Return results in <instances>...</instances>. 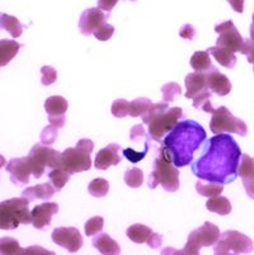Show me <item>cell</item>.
<instances>
[{
    "mask_svg": "<svg viewBox=\"0 0 254 255\" xmlns=\"http://www.w3.org/2000/svg\"><path fill=\"white\" fill-rule=\"evenodd\" d=\"M57 127L52 126V125H48L47 127H45V128L42 129L41 132V136H39V138H41V143H43V145H52L53 142L56 141V137H57Z\"/></svg>",
    "mask_w": 254,
    "mask_h": 255,
    "instance_id": "39",
    "label": "cell"
},
{
    "mask_svg": "<svg viewBox=\"0 0 254 255\" xmlns=\"http://www.w3.org/2000/svg\"><path fill=\"white\" fill-rule=\"evenodd\" d=\"M243 55H246L248 61L251 64L254 65V42L252 41L251 38L249 39H244V46H243V50L241 51ZM253 71H254V66H253Z\"/></svg>",
    "mask_w": 254,
    "mask_h": 255,
    "instance_id": "43",
    "label": "cell"
},
{
    "mask_svg": "<svg viewBox=\"0 0 254 255\" xmlns=\"http://www.w3.org/2000/svg\"><path fill=\"white\" fill-rule=\"evenodd\" d=\"M6 161H5V157L3 156V155H0V169L3 168V166H5Z\"/></svg>",
    "mask_w": 254,
    "mask_h": 255,
    "instance_id": "51",
    "label": "cell"
},
{
    "mask_svg": "<svg viewBox=\"0 0 254 255\" xmlns=\"http://www.w3.org/2000/svg\"><path fill=\"white\" fill-rule=\"evenodd\" d=\"M29 201L24 197L0 202V230H15L19 225L32 224Z\"/></svg>",
    "mask_w": 254,
    "mask_h": 255,
    "instance_id": "4",
    "label": "cell"
},
{
    "mask_svg": "<svg viewBox=\"0 0 254 255\" xmlns=\"http://www.w3.org/2000/svg\"><path fill=\"white\" fill-rule=\"evenodd\" d=\"M159 184L167 192H177L179 189V169L168 156L163 146L158 150V155L154 160V170L148 179L150 189H155Z\"/></svg>",
    "mask_w": 254,
    "mask_h": 255,
    "instance_id": "3",
    "label": "cell"
},
{
    "mask_svg": "<svg viewBox=\"0 0 254 255\" xmlns=\"http://www.w3.org/2000/svg\"><path fill=\"white\" fill-rule=\"evenodd\" d=\"M179 36H181L182 38L192 41L196 36V29L193 28L192 24H185L181 29H179Z\"/></svg>",
    "mask_w": 254,
    "mask_h": 255,
    "instance_id": "45",
    "label": "cell"
},
{
    "mask_svg": "<svg viewBox=\"0 0 254 255\" xmlns=\"http://www.w3.org/2000/svg\"><path fill=\"white\" fill-rule=\"evenodd\" d=\"M251 39L254 42V14H253V20H252V24H251Z\"/></svg>",
    "mask_w": 254,
    "mask_h": 255,
    "instance_id": "50",
    "label": "cell"
},
{
    "mask_svg": "<svg viewBox=\"0 0 254 255\" xmlns=\"http://www.w3.org/2000/svg\"><path fill=\"white\" fill-rule=\"evenodd\" d=\"M210 129L214 135L219 133H237L241 136H247L248 127L241 118H237L232 115L227 107H219L213 112V118L210 122Z\"/></svg>",
    "mask_w": 254,
    "mask_h": 255,
    "instance_id": "9",
    "label": "cell"
},
{
    "mask_svg": "<svg viewBox=\"0 0 254 255\" xmlns=\"http://www.w3.org/2000/svg\"><path fill=\"white\" fill-rule=\"evenodd\" d=\"M206 129L196 121L178 122L163 140V149L177 168L190 165L193 154L206 141Z\"/></svg>",
    "mask_w": 254,
    "mask_h": 255,
    "instance_id": "2",
    "label": "cell"
},
{
    "mask_svg": "<svg viewBox=\"0 0 254 255\" xmlns=\"http://www.w3.org/2000/svg\"><path fill=\"white\" fill-rule=\"evenodd\" d=\"M48 178L55 187L56 192H60L65 187V184L69 182L70 174L61 168H53L48 173Z\"/></svg>",
    "mask_w": 254,
    "mask_h": 255,
    "instance_id": "31",
    "label": "cell"
},
{
    "mask_svg": "<svg viewBox=\"0 0 254 255\" xmlns=\"http://www.w3.org/2000/svg\"><path fill=\"white\" fill-rule=\"evenodd\" d=\"M115 33V28L112 27L108 23H104L103 25H101L99 28H97L94 31V37L99 41H108L112 36Z\"/></svg>",
    "mask_w": 254,
    "mask_h": 255,
    "instance_id": "42",
    "label": "cell"
},
{
    "mask_svg": "<svg viewBox=\"0 0 254 255\" xmlns=\"http://www.w3.org/2000/svg\"><path fill=\"white\" fill-rule=\"evenodd\" d=\"M185 84L187 88L186 98L195 99L205 93L211 92L209 88V83H207V73L195 71V73L188 74L185 79Z\"/></svg>",
    "mask_w": 254,
    "mask_h": 255,
    "instance_id": "18",
    "label": "cell"
},
{
    "mask_svg": "<svg viewBox=\"0 0 254 255\" xmlns=\"http://www.w3.org/2000/svg\"><path fill=\"white\" fill-rule=\"evenodd\" d=\"M111 112L117 118L127 117L130 116V102L125 101V99H117L112 103Z\"/></svg>",
    "mask_w": 254,
    "mask_h": 255,
    "instance_id": "37",
    "label": "cell"
},
{
    "mask_svg": "<svg viewBox=\"0 0 254 255\" xmlns=\"http://www.w3.org/2000/svg\"><path fill=\"white\" fill-rule=\"evenodd\" d=\"M140 138H151L148 137V135L145 133V129L143 128L141 125H136L131 128V132H130V140L135 141V142H139Z\"/></svg>",
    "mask_w": 254,
    "mask_h": 255,
    "instance_id": "44",
    "label": "cell"
},
{
    "mask_svg": "<svg viewBox=\"0 0 254 255\" xmlns=\"http://www.w3.org/2000/svg\"><path fill=\"white\" fill-rule=\"evenodd\" d=\"M232 8L238 13H243L244 11V0H228Z\"/></svg>",
    "mask_w": 254,
    "mask_h": 255,
    "instance_id": "49",
    "label": "cell"
},
{
    "mask_svg": "<svg viewBox=\"0 0 254 255\" xmlns=\"http://www.w3.org/2000/svg\"><path fill=\"white\" fill-rule=\"evenodd\" d=\"M148 151H149V147H144L141 151H136V150L131 149V147H127V149L123 150V156L129 160L130 163L136 164L139 163V161H141V160L146 156Z\"/></svg>",
    "mask_w": 254,
    "mask_h": 255,
    "instance_id": "40",
    "label": "cell"
},
{
    "mask_svg": "<svg viewBox=\"0 0 254 255\" xmlns=\"http://www.w3.org/2000/svg\"><path fill=\"white\" fill-rule=\"evenodd\" d=\"M242 150L228 133H219L207 141L206 150L192 164V173L202 180L230 184L238 177Z\"/></svg>",
    "mask_w": 254,
    "mask_h": 255,
    "instance_id": "1",
    "label": "cell"
},
{
    "mask_svg": "<svg viewBox=\"0 0 254 255\" xmlns=\"http://www.w3.org/2000/svg\"><path fill=\"white\" fill-rule=\"evenodd\" d=\"M67 108H69V104H67V101L64 97L52 96L46 99L45 111L48 115L50 125L57 127V128L64 127L65 122H66L65 113H66Z\"/></svg>",
    "mask_w": 254,
    "mask_h": 255,
    "instance_id": "15",
    "label": "cell"
},
{
    "mask_svg": "<svg viewBox=\"0 0 254 255\" xmlns=\"http://www.w3.org/2000/svg\"><path fill=\"white\" fill-rule=\"evenodd\" d=\"M216 33H219V38L216 41V46H221L233 52H241L244 46V38L233 20H227L220 24L215 25Z\"/></svg>",
    "mask_w": 254,
    "mask_h": 255,
    "instance_id": "11",
    "label": "cell"
},
{
    "mask_svg": "<svg viewBox=\"0 0 254 255\" xmlns=\"http://www.w3.org/2000/svg\"><path fill=\"white\" fill-rule=\"evenodd\" d=\"M59 212V205L52 202H45L42 205L36 206L32 210V225L37 230H43L46 226L51 224V219L53 215Z\"/></svg>",
    "mask_w": 254,
    "mask_h": 255,
    "instance_id": "17",
    "label": "cell"
},
{
    "mask_svg": "<svg viewBox=\"0 0 254 255\" xmlns=\"http://www.w3.org/2000/svg\"><path fill=\"white\" fill-rule=\"evenodd\" d=\"M220 238V230L216 225L211 222H205L201 227L188 235V240L183 250H174L173 248H167L163 250L162 254H187L197 255L200 249L204 247H213Z\"/></svg>",
    "mask_w": 254,
    "mask_h": 255,
    "instance_id": "6",
    "label": "cell"
},
{
    "mask_svg": "<svg viewBox=\"0 0 254 255\" xmlns=\"http://www.w3.org/2000/svg\"><path fill=\"white\" fill-rule=\"evenodd\" d=\"M121 150V146L118 143H109L107 147L99 150L95 156L94 166L98 170H107L109 166L118 165L121 163V157L118 151Z\"/></svg>",
    "mask_w": 254,
    "mask_h": 255,
    "instance_id": "19",
    "label": "cell"
},
{
    "mask_svg": "<svg viewBox=\"0 0 254 255\" xmlns=\"http://www.w3.org/2000/svg\"><path fill=\"white\" fill-rule=\"evenodd\" d=\"M130 1H136V0H130ZM117 3L118 0H98V8L104 11H111Z\"/></svg>",
    "mask_w": 254,
    "mask_h": 255,
    "instance_id": "47",
    "label": "cell"
},
{
    "mask_svg": "<svg viewBox=\"0 0 254 255\" xmlns=\"http://www.w3.org/2000/svg\"><path fill=\"white\" fill-rule=\"evenodd\" d=\"M181 117H183V110L179 107H173V108H168L165 112L160 113L157 117L153 118L150 124L148 125L149 136L151 137V140L162 142L165 133L171 132L174 128Z\"/></svg>",
    "mask_w": 254,
    "mask_h": 255,
    "instance_id": "10",
    "label": "cell"
},
{
    "mask_svg": "<svg viewBox=\"0 0 254 255\" xmlns=\"http://www.w3.org/2000/svg\"><path fill=\"white\" fill-rule=\"evenodd\" d=\"M93 247L104 255L121 254V248L117 241H115L108 234H101L93 239Z\"/></svg>",
    "mask_w": 254,
    "mask_h": 255,
    "instance_id": "21",
    "label": "cell"
},
{
    "mask_svg": "<svg viewBox=\"0 0 254 255\" xmlns=\"http://www.w3.org/2000/svg\"><path fill=\"white\" fill-rule=\"evenodd\" d=\"M127 238L131 241L136 243V244H146L151 248V249H159L162 247L163 236L160 234L154 233L149 226H145L143 224H135L130 226L126 231Z\"/></svg>",
    "mask_w": 254,
    "mask_h": 255,
    "instance_id": "14",
    "label": "cell"
},
{
    "mask_svg": "<svg viewBox=\"0 0 254 255\" xmlns=\"http://www.w3.org/2000/svg\"><path fill=\"white\" fill-rule=\"evenodd\" d=\"M162 94L163 101L167 102V103H172V102H176L178 97L182 96V88L177 83H168L162 87Z\"/></svg>",
    "mask_w": 254,
    "mask_h": 255,
    "instance_id": "35",
    "label": "cell"
},
{
    "mask_svg": "<svg viewBox=\"0 0 254 255\" xmlns=\"http://www.w3.org/2000/svg\"><path fill=\"white\" fill-rule=\"evenodd\" d=\"M168 108H169V103H167V102H164V101L160 102V103H155V104L151 103V106L149 107V110L146 111L143 116H141V117H143V122L145 125H149L153 118H155L158 115H160V113L165 112Z\"/></svg>",
    "mask_w": 254,
    "mask_h": 255,
    "instance_id": "36",
    "label": "cell"
},
{
    "mask_svg": "<svg viewBox=\"0 0 254 255\" xmlns=\"http://www.w3.org/2000/svg\"><path fill=\"white\" fill-rule=\"evenodd\" d=\"M206 208L210 212H215L221 216H227L232 212V203L227 197H210V199L206 202Z\"/></svg>",
    "mask_w": 254,
    "mask_h": 255,
    "instance_id": "27",
    "label": "cell"
},
{
    "mask_svg": "<svg viewBox=\"0 0 254 255\" xmlns=\"http://www.w3.org/2000/svg\"><path fill=\"white\" fill-rule=\"evenodd\" d=\"M22 45L14 39H0V69L6 66L17 56Z\"/></svg>",
    "mask_w": 254,
    "mask_h": 255,
    "instance_id": "23",
    "label": "cell"
},
{
    "mask_svg": "<svg viewBox=\"0 0 254 255\" xmlns=\"http://www.w3.org/2000/svg\"><path fill=\"white\" fill-rule=\"evenodd\" d=\"M196 191L201 196L207 197H215L220 196L224 191V184L216 182H209V180H202L200 179L199 182L196 183Z\"/></svg>",
    "mask_w": 254,
    "mask_h": 255,
    "instance_id": "28",
    "label": "cell"
},
{
    "mask_svg": "<svg viewBox=\"0 0 254 255\" xmlns=\"http://www.w3.org/2000/svg\"><path fill=\"white\" fill-rule=\"evenodd\" d=\"M151 106V101L148 98H137L135 101L130 102V117H140L143 116L149 107Z\"/></svg>",
    "mask_w": 254,
    "mask_h": 255,
    "instance_id": "34",
    "label": "cell"
},
{
    "mask_svg": "<svg viewBox=\"0 0 254 255\" xmlns=\"http://www.w3.org/2000/svg\"><path fill=\"white\" fill-rule=\"evenodd\" d=\"M254 244L251 238L238 231L229 230L220 234V238L214 244V253L218 255L251 254Z\"/></svg>",
    "mask_w": 254,
    "mask_h": 255,
    "instance_id": "8",
    "label": "cell"
},
{
    "mask_svg": "<svg viewBox=\"0 0 254 255\" xmlns=\"http://www.w3.org/2000/svg\"><path fill=\"white\" fill-rule=\"evenodd\" d=\"M103 226H104L103 217H101V216L92 217V219L88 220V221L85 222V226H84V229H85V235L94 236L95 234H98L99 231H102Z\"/></svg>",
    "mask_w": 254,
    "mask_h": 255,
    "instance_id": "38",
    "label": "cell"
},
{
    "mask_svg": "<svg viewBox=\"0 0 254 255\" xmlns=\"http://www.w3.org/2000/svg\"><path fill=\"white\" fill-rule=\"evenodd\" d=\"M109 11L102 10L101 8H89L84 10L79 19V29L84 36H90L97 28L107 23Z\"/></svg>",
    "mask_w": 254,
    "mask_h": 255,
    "instance_id": "13",
    "label": "cell"
},
{
    "mask_svg": "<svg viewBox=\"0 0 254 255\" xmlns=\"http://www.w3.org/2000/svg\"><path fill=\"white\" fill-rule=\"evenodd\" d=\"M34 254L52 255V254H55V253L48 252V250L43 249V248H41V247H29V248H24V250H23V255H34Z\"/></svg>",
    "mask_w": 254,
    "mask_h": 255,
    "instance_id": "46",
    "label": "cell"
},
{
    "mask_svg": "<svg viewBox=\"0 0 254 255\" xmlns=\"http://www.w3.org/2000/svg\"><path fill=\"white\" fill-rule=\"evenodd\" d=\"M94 149V142L88 138H81L78 141L75 147H69L61 152V164L59 168L73 175V174L88 171L92 168V154Z\"/></svg>",
    "mask_w": 254,
    "mask_h": 255,
    "instance_id": "5",
    "label": "cell"
},
{
    "mask_svg": "<svg viewBox=\"0 0 254 255\" xmlns=\"http://www.w3.org/2000/svg\"><path fill=\"white\" fill-rule=\"evenodd\" d=\"M238 175L242 179H254V157L242 154L239 166H238Z\"/></svg>",
    "mask_w": 254,
    "mask_h": 255,
    "instance_id": "29",
    "label": "cell"
},
{
    "mask_svg": "<svg viewBox=\"0 0 254 255\" xmlns=\"http://www.w3.org/2000/svg\"><path fill=\"white\" fill-rule=\"evenodd\" d=\"M55 193L56 189L52 183H43V184L34 185V187H29L24 189L22 197H24L29 202H32L34 199H45V201L50 199Z\"/></svg>",
    "mask_w": 254,
    "mask_h": 255,
    "instance_id": "22",
    "label": "cell"
},
{
    "mask_svg": "<svg viewBox=\"0 0 254 255\" xmlns=\"http://www.w3.org/2000/svg\"><path fill=\"white\" fill-rule=\"evenodd\" d=\"M209 53H211L214 57H215L216 61L227 69H233L237 65V56H235V52L228 50L225 47H221V46H215V47L209 48Z\"/></svg>",
    "mask_w": 254,
    "mask_h": 255,
    "instance_id": "24",
    "label": "cell"
},
{
    "mask_svg": "<svg viewBox=\"0 0 254 255\" xmlns=\"http://www.w3.org/2000/svg\"><path fill=\"white\" fill-rule=\"evenodd\" d=\"M0 29H5L13 38H17V37L22 36L24 27L15 17H11L5 13H0Z\"/></svg>",
    "mask_w": 254,
    "mask_h": 255,
    "instance_id": "26",
    "label": "cell"
},
{
    "mask_svg": "<svg viewBox=\"0 0 254 255\" xmlns=\"http://www.w3.org/2000/svg\"><path fill=\"white\" fill-rule=\"evenodd\" d=\"M207 83H209L210 90L219 97H225L232 92L230 80L216 68L207 71Z\"/></svg>",
    "mask_w": 254,
    "mask_h": 255,
    "instance_id": "20",
    "label": "cell"
},
{
    "mask_svg": "<svg viewBox=\"0 0 254 255\" xmlns=\"http://www.w3.org/2000/svg\"><path fill=\"white\" fill-rule=\"evenodd\" d=\"M6 171L10 174V180L15 185H25L29 183V177L32 175L31 168L25 157L11 159L6 164Z\"/></svg>",
    "mask_w": 254,
    "mask_h": 255,
    "instance_id": "16",
    "label": "cell"
},
{
    "mask_svg": "<svg viewBox=\"0 0 254 255\" xmlns=\"http://www.w3.org/2000/svg\"><path fill=\"white\" fill-rule=\"evenodd\" d=\"M27 161L31 168L32 175L38 179L43 175L46 168H59L61 164V152L51 149L48 145L37 143L28 154Z\"/></svg>",
    "mask_w": 254,
    "mask_h": 255,
    "instance_id": "7",
    "label": "cell"
},
{
    "mask_svg": "<svg viewBox=\"0 0 254 255\" xmlns=\"http://www.w3.org/2000/svg\"><path fill=\"white\" fill-rule=\"evenodd\" d=\"M88 191L95 198H101L108 194L109 192V183L108 180L103 179V178H97V179L92 180L88 187Z\"/></svg>",
    "mask_w": 254,
    "mask_h": 255,
    "instance_id": "32",
    "label": "cell"
},
{
    "mask_svg": "<svg viewBox=\"0 0 254 255\" xmlns=\"http://www.w3.org/2000/svg\"><path fill=\"white\" fill-rule=\"evenodd\" d=\"M242 180H243L244 189H246L249 198L254 199V179H242Z\"/></svg>",
    "mask_w": 254,
    "mask_h": 255,
    "instance_id": "48",
    "label": "cell"
},
{
    "mask_svg": "<svg viewBox=\"0 0 254 255\" xmlns=\"http://www.w3.org/2000/svg\"><path fill=\"white\" fill-rule=\"evenodd\" d=\"M191 66L193 70L199 73H207L215 68L209 55V51H196L191 57Z\"/></svg>",
    "mask_w": 254,
    "mask_h": 255,
    "instance_id": "25",
    "label": "cell"
},
{
    "mask_svg": "<svg viewBox=\"0 0 254 255\" xmlns=\"http://www.w3.org/2000/svg\"><path fill=\"white\" fill-rule=\"evenodd\" d=\"M52 241L69 253H76L83 247V236L75 227H57L52 233Z\"/></svg>",
    "mask_w": 254,
    "mask_h": 255,
    "instance_id": "12",
    "label": "cell"
},
{
    "mask_svg": "<svg viewBox=\"0 0 254 255\" xmlns=\"http://www.w3.org/2000/svg\"><path fill=\"white\" fill-rule=\"evenodd\" d=\"M23 248L14 238L0 239V254L1 255H23Z\"/></svg>",
    "mask_w": 254,
    "mask_h": 255,
    "instance_id": "30",
    "label": "cell"
},
{
    "mask_svg": "<svg viewBox=\"0 0 254 255\" xmlns=\"http://www.w3.org/2000/svg\"><path fill=\"white\" fill-rule=\"evenodd\" d=\"M41 83L45 85V87L53 84V83L57 80V71H56V69H53L52 66H43V68L41 69Z\"/></svg>",
    "mask_w": 254,
    "mask_h": 255,
    "instance_id": "41",
    "label": "cell"
},
{
    "mask_svg": "<svg viewBox=\"0 0 254 255\" xmlns=\"http://www.w3.org/2000/svg\"><path fill=\"white\" fill-rule=\"evenodd\" d=\"M125 183L129 185L130 188H140L144 183V173L141 169L132 168L125 173Z\"/></svg>",
    "mask_w": 254,
    "mask_h": 255,
    "instance_id": "33",
    "label": "cell"
}]
</instances>
